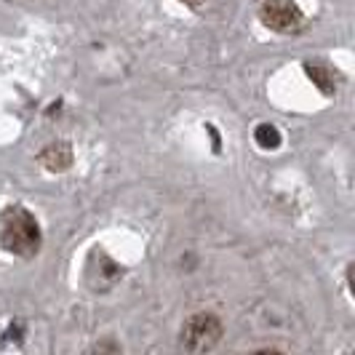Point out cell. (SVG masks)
Instances as JSON below:
<instances>
[{"mask_svg": "<svg viewBox=\"0 0 355 355\" xmlns=\"http://www.w3.org/2000/svg\"><path fill=\"white\" fill-rule=\"evenodd\" d=\"M0 246L3 251L21 257V259H33L43 246V232L35 214L27 211L24 206H8L0 214Z\"/></svg>", "mask_w": 355, "mask_h": 355, "instance_id": "cell-1", "label": "cell"}, {"mask_svg": "<svg viewBox=\"0 0 355 355\" xmlns=\"http://www.w3.org/2000/svg\"><path fill=\"white\" fill-rule=\"evenodd\" d=\"M222 334H225V326L214 313H196L182 323L179 347L187 353H209L219 345Z\"/></svg>", "mask_w": 355, "mask_h": 355, "instance_id": "cell-2", "label": "cell"}, {"mask_svg": "<svg viewBox=\"0 0 355 355\" xmlns=\"http://www.w3.org/2000/svg\"><path fill=\"white\" fill-rule=\"evenodd\" d=\"M259 21L272 33L294 35L302 30L304 14L294 0H265L259 8Z\"/></svg>", "mask_w": 355, "mask_h": 355, "instance_id": "cell-3", "label": "cell"}, {"mask_svg": "<svg viewBox=\"0 0 355 355\" xmlns=\"http://www.w3.org/2000/svg\"><path fill=\"white\" fill-rule=\"evenodd\" d=\"M304 72H307V78L318 86L326 96H331V94H337L339 89V72L329 64V62H304Z\"/></svg>", "mask_w": 355, "mask_h": 355, "instance_id": "cell-4", "label": "cell"}, {"mask_svg": "<svg viewBox=\"0 0 355 355\" xmlns=\"http://www.w3.org/2000/svg\"><path fill=\"white\" fill-rule=\"evenodd\" d=\"M40 160L49 171H64L72 163V147L67 142H51L40 153Z\"/></svg>", "mask_w": 355, "mask_h": 355, "instance_id": "cell-5", "label": "cell"}, {"mask_svg": "<svg viewBox=\"0 0 355 355\" xmlns=\"http://www.w3.org/2000/svg\"><path fill=\"white\" fill-rule=\"evenodd\" d=\"M254 139L262 150H278L281 147V131L270 123H259L254 128Z\"/></svg>", "mask_w": 355, "mask_h": 355, "instance_id": "cell-6", "label": "cell"}, {"mask_svg": "<svg viewBox=\"0 0 355 355\" xmlns=\"http://www.w3.org/2000/svg\"><path fill=\"white\" fill-rule=\"evenodd\" d=\"M179 3H184V6H190V8H198V6H203L206 0H179Z\"/></svg>", "mask_w": 355, "mask_h": 355, "instance_id": "cell-7", "label": "cell"}]
</instances>
